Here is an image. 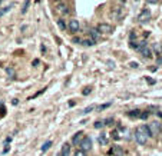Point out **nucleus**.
I'll return each mask as SVG.
<instances>
[{
  "instance_id": "nucleus-14",
  "label": "nucleus",
  "mask_w": 162,
  "mask_h": 156,
  "mask_svg": "<svg viewBox=\"0 0 162 156\" xmlns=\"http://www.w3.org/2000/svg\"><path fill=\"white\" fill-rule=\"evenodd\" d=\"M52 145H53L52 140H46V142L43 143V145H42V148H40V150H42V152L45 153V152H47V150L50 149V146H52Z\"/></svg>"
},
{
  "instance_id": "nucleus-12",
  "label": "nucleus",
  "mask_w": 162,
  "mask_h": 156,
  "mask_svg": "<svg viewBox=\"0 0 162 156\" xmlns=\"http://www.w3.org/2000/svg\"><path fill=\"white\" fill-rule=\"evenodd\" d=\"M141 113H142L141 110H138V109H134V110H129V112H128V116L132 117V119H139V117H141Z\"/></svg>"
},
{
  "instance_id": "nucleus-5",
  "label": "nucleus",
  "mask_w": 162,
  "mask_h": 156,
  "mask_svg": "<svg viewBox=\"0 0 162 156\" xmlns=\"http://www.w3.org/2000/svg\"><path fill=\"white\" fill-rule=\"evenodd\" d=\"M68 30L70 33H78L79 32V20H76V19H72V20H69V23H68Z\"/></svg>"
},
{
  "instance_id": "nucleus-16",
  "label": "nucleus",
  "mask_w": 162,
  "mask_h": 156,
  "mask_svg": "<svg viewBox=\"0 0 162 156\" xmlns=\"http://www.w3.org/2000/svg\"><path fill=\"white\" fill-rule=\"evenodd\" d=\"M91 36H92L91 40H92V42H95V43L100 39V34H99V32H96V30H91Z\"/></svg>"
},
{
  "instance_id": "nucleus-27",
  "label": "nucleus",
  "mask_w": 162,
  "mask_h": 156,
  "mask_svg": "<svg viewBox=\"0 0 162 156\" xmlns=\"http://www.w3.org/2000/svg\"><path fill=\"white\" fill-rule=\"evenodd\" d=\"M148 117H149V112H143V113H141L139 119H148Z\"/></svg>"
},
{
  "instance_id": "nucleus-30",
  "label": "nucleus",
  "mask_w": 162,
  "mask_h": 156,
  "mask_svg": "<svg viewBox=\"0 0 162 156\" xmlns=\"http://www.w3.org/2000/svg\"><path fill=\"white\" fill-rule=\"evenodd\" d=\"M91 92H92V87H86V89H85V90H83V95H85V96H86V95H89Z\"/></svg>"
},
{
  "instance_id": "nucleus-22",
  "label": "nucleus",
  "mask_w": 162,
  "mask_h": 156,
  "mask_svg": "<svg viewBox=\"0 0 162 156\" xmlns=\"http://www.w3.org/2000/svg\"><path fill=\"white\" fill-rule=\"evenodd\" d=\"M93 126H95V129H102L105 125H104V122H102V120H98V122H95V125H93Z\"/></svg>"
},
{
  "instance_id": "nucleus-9",
  "label": "nucleus",
  "mask_w": 162,
  "mask_h": 156,
  "mask_svg": "<svg viewBox=\"0 0 162 156\" xmlns=\"http://www.w3.org/2000/svg\"><path fill=\"white\" fill-rule=\"evenodd\" d=\"M60 156H69L70 155V145L69 143H65L63 146H62V150H60Z\"/></svg>"
},
{
  "instance_id": "nucleus-25",
  "label": "nucleus",
  "mask_w": 162,
  "mask_h": 156,
  "mask_svg": "<svg viewBox=\"0 0 162 156\" xmlns=\"http://www.w3.org/2000/svg\"><path fill=\"white\" fill-rule=\"evenodd\" d=\"M110 135H112V139H115V140H118V139H119V135H118V130H113V132H112Z\"/></svg>"
},
{
  "instance_id": "nucleus-32",
  "label": "nucleus",
  "mask_w": 162,
  "mask_h": 156,
  "mask_svg": "<svg viewBox=\"0 0 162 156\" xmlns=\"http://www.w3.org/2000/svg\"><path fill=\"white\" fill-rule=\"evenodd\" d=\"M146 82H148L149 85H155V80H152V79H148V78H146Z\"/></svg>"
},
{
  "instance_id": "nucleus-21",
  "label": "nucleus",
  "mask_w": 162,
  "mask_h": 156,
  "mask_svg": "<svg viewBox=\"0 0 162 156\" xmlns=\"http://www.w3.org/2000/svg\"><path fill=\"white\" fill-rule=\"evenodd\" d=\"M82 45L86 46V47H91V46L95 45V42H92L91 39H86V40H82Z\"/></svg>"
},
{
  "instance_id": "nucleus-6",
  "label": "nucleus",
  "mask_w": 162,
  "mask_h": 156,
  "mask_svg": "<svg viewBox=\"0 0 162 156\" xmlns=\"http://www.w3.org/2000/svg\"><path fill=\"white\" fill-rule=\"evenodd\" d=\"M83 139H85V133L82 132V130H79V132H76V133L73 135V137H72V143H73L75 146H79Z\"/></svg>"
},
{
  "instance_id": "nucleus-26",
  "label": "nucleus",
  "mask_w": 162,
  "mask_h": 156,
  "mask_svg": "<svg viewBox=\"0 0 162 156\" xmlns=\"http://www.w3.org/2000/svg\"><path fill=\"white\" fill-rule=\"evenodd\" d=\"M9 9H10V7H4V9H0V17H2V16H3L4 13H7V12H9Z\"/></svg>"
},
{
  "instance_id": "nucleus-33",
  "label": "nucleus",
  "mask_w": 162,
  "mask_h": 156,
  "mask_svg": "<svg viewBox=\"0 0 162 156\" xmlns=\"http://www.w3.org/2000/svg\"><path fill=\"white\" fill-rule=\"evenodd\" d=\"M156 63H158V65H162V56H161V57H158V60H156Z\"/></svg>"
},
{
  "instance_id": "nucleus-23",
  "label": "nucleus",
  "mask_w": 162,
  "mask_h": 156,
  "mask_svg": "<svg viewBox=\"0 0 162 156\" xmlns=\"http://www.w3.org/2000/svg\"><path fill=\"white\" fill-rule=\"evenodd\" d=\"M29 6H30V3H29V1H25V3H23V9H22V13L25 14L27 12V9H29Z\"/></svg>"
},
{
  "instance_id": "nucleus-10",
  "label": "nucleus",
  "mask_w": 162,
  "mask_h": 156,
  "mask_svg": "<svg viewBox=\"0 0 162 156\" xmlns=\"http://www.w3.org/2000/svg\"><path fill=\"white\" fill-rule=\"evenodd\" d=\"M98 143H99L100 146H106V145H108V135L100 133V135L98 136Z\"/></svg>"
},
{
  "instance_id": "nucleus-19",
  "label": "nucleus",
  "mask_w": 162,
  "mask_h": 156,
  "mask_svg": "<svg viewBox=\"0 0 162 156\" xmlns=\"http://www.w3.org/2000/svg\"><path fill=\"white\" fill-rule=\"evenodd\" d=\"M6 115V106H4V103L3 102H0V119Z\"/></svg>"
},
{
  "instance_id": "nucleus-13",
  "label": "nucleus",
  "mask_w": 162,
  "mask_h": 156,
  "mask_svg": "<svg viewBox=\"0 0 162 156\" xmlns=\"http://www.w3.org/2000/svg\"><path fill=\"white\" fill-rule=\"evenodd\" d=\"M141 53H142V56L145 59H151V57H152V50L149 49L148 46H146V47H143L142 50H141Z\"/></svg>"
},
{
  "instance_id": "nucleus-24",
  "label": "nucleus",
  "mask_w": 162,
  "mask_h": 156,
  "mask_svg": "<svg viewBox=\"0 0 162 156\" xmlns=\"http://www.w3.org/2000/svg\"><path fill=\"white\" fill-rule=\"evenodd\" d=\"M75 156H88L86 155V152H85V150H76V152H75Z\"/></svg>"
},
{
  "instance_id": "nucleus-3",
  "label": "nucleus",
  "mask_w": 162,
  "mask_h": 156,
  "mask_svg": "<svg viewBox=\"0 0 162 156\" xmlns=\"http://www.w3.org/2000/svg\"><path fill=\"white\" fill-rule=\"evenodd\" d=\"M148 128H149V130H151V135H152V136L159 135V133H161V130H162L161 123H159V122H156V120H155V122H152V123H149Z\"/></svg>"
},
{
  "instance_id": "nucleus-15",
  "label": "nucleus",
  "mask_w": 162,
  "mask_h": 156,
  "mask_svg": "<svg viewBox=\"0 0 162 156\" xmlns=\"http://www.w3.org/2000/svg\"><path fill=\"white\" fill-rule=\"evenodd\" d=\"M139 129L143 132V135L146 137H152V135H151V130H149L148 128V125H142V126H139Z\"/></svg>"
},
{
  "instance_id": "nucleus-18",
  "label": "nucleus",
  "mask_w": 162,
  "mask_h": 156,
  "mask_svg": "<svg viewBox=\"0 0 162 156\" xmlns=\"http://www.w3.org/2000/svg\"><path fill=\"white\" fill-rule=\"evenodd\" d=\"M58 27L60 29V30H62V32H63V30L66 29V23H65V20H63V19H59V20H58Z\"/></svg>"
},
{
  "instance_id": "nucleus-28",
  "label": "nucleus",
  "mask_w": 162,
  "mask_h": 156,
  "mask_svg": "<svg viewBox=\"0 0 162 156\" xmlns=\"http://www.w3.org/2000/svg\"><path fill=\"white\" fill-rule=\"evenodd\" d=\"M129 66H130V67H132V69H138V66H139V65H138L136 62H130V63H129Z\"/></svg>"
},
{
  "instance_id": "nucleus-2",
  "label": "nucleus",
  "mask_w": 162,
  "mask_h": 156,
  "mask_svg": "<svg viewBox=\"0 0 162 156\" xmlns=\"http://www.w3.org/2000/svg\"><path fill=\"white\" fill-rule=\"evenodd\" d=\"M135 140L138 145H145V143L148 142V137L143 135V132L139 129V126L135 129Z\"/></svg>"
},
{
  "instance_id": "nucleus-20",
  "label": "nucleus",
  "mask_w": 162,
  "mask_h": 156,
  "mask_svg": "<svg viewBox=\"0 0 162 156\" xmlns=\"http://www.w3.org/2000/svg\"><path fill=\"white\" fill-rule=\"evenodd\" d=\"M93 109H95V106H93V104H91V106L85 107V109H83L82 112H80V113H82V115H88V113H91V112L93 110Z\"/></svg>"
},
{
  "instance_id": "nucleus-31",
  "label": "nucleus",
  "mask_w": 162,
  "mask_h": 156,
  "mask_svg": "<svg viewBox=\"0 0 162 156\" xmlns=\"http://www.w3.org/2000/svg\"><path fill=\"white\" fill-rule=\"evenodd\" d=\"M9 150H10V146H9V145H6V148L3 149V155H4V153H7Z\"/></svg>"
},
{
  "instance_id": "nucleus-7",
  "label": "nucleus",
  "mask_w": 162,
  "mask_h": 156,
  "mask_svg": "<svg viewBox=\"0 0 162 156\" xmlns=\"http://www.w3.org/2000/svg\"><path fill=\"white\" fill-rule=\"evenodd\" d=\"M80 148H82V150H85V152L91 150L92 149V140H91V137H85L83 140H82V143H80Z\"/></svg>"
},
{
  "instance_id": "nucleus-11",
  "label": "nucleus",
  "mask_w": 162,
  "mask_h": 156,
  "mask_svg": "<svg viewBox=\"0 0 162 156\" xmlns=\"http://www.w3.org/2000/svg\"><path fill=\"white\" fill-rule=\"evenodd\" d=\"M58 10L62 14H66V13H69V7H68V4H66L65 1L63 3H58Z\"/></svg>"
},
{
  "instance_id": "nucleus-35",
  "label": "nucleus",
  "mask_w": 162,
  "mask_h": 156,
  "mask_svg": "<svg viewBox=\"0 0 162 156\" xmlns=\"http://www.w3.org/2000/svg\"><path fill=\"white\" fill-rule=\"evenodd\" d=\"M58 156H60V155H58Z\"/></svg>"
},
{
  "instance_id": "nucleus-34",
  "label": "nucleus",
  "mask_w": 162,
  "mask_h": 156,
  "mask_svg": "<svg viewBox=\"0 0 162 156\" xmlns=\"http://www.w3.org/2000/svg\"><path fill=\"white\" fill-rule=\"evenodd\" d=\"M12 103H13V104H14V106H16V104L19 103V100H17V99H13V102H12Z\"/></svg>"
},
{
  "instance_id": "nucleus-4",
  "label": "nucleus",
  "mask_w": 162,
  "mask_h": 156,
  "mask_svg": "<svg viewBox=\"0 0 162 156\" xmlns=\"http://www.w3.org/2000/svg\"><path fill=\"white\" fill-rule=\"evenodd\" d=\"M149 20H151V10L149 9H143L142 12L139 13V16H138V22L139 23H146Z\"/></svg>"
},
{
  "instance_id": "nucleus-29",
  "label": "nucleus",
  "mask_w": 162,
  "mask_h": 156,
  "mask_svg": "<svg viewBox=\"0 0 162 156\" xmlns=\"http://www.w3.org/2000/svg\"><path fill=\"white\" fill-rule=\"evenodd\" d=\"M112 122H113V119H112V117H109V119L104 120V125H112Z\"/></svg>"
},
{
  "instance_id": "nucleus-1",
  "label": "nucleus",
  "mask_w": 162,
  "mask_h": 156,
  "mask_svg": "<svg viewBox=\"0 0 162 156\" xmlns=\"http://www.w3.org/2000/svg\"><path fill=\"white\" fill-rule=\"evenodd\" d=\"M98 32L99 34H110L113 32V26L109 23H99L98 25Z\"/></svg>"
},
{
  "instance_id": "nucleus-8",
  "label": "nucleus",
  "mask_w": 162,
  "mask_h": 156,
  "mask_svg": "<svg viewBox=\"0 0 162 156\" xmlns=\"http://www.w3.org/2000/svg\"><path fill=\"white\" fill-rule=\"evenodd\" d=\"M123 153H125L123 149L122 148H119V146H113L109 152V155H113V156H123Z\"/></svg>"
},
{
  "instance_id": "nucleus-17",
  "label": "nucleus",
  "mask_w": 162,
  "mask_h": 156,
  "mask_svg": "<svg viewBox=\"0 0 162 156\" xmlns=\"http://www.w3.org/2000/svg\"><path fill=\"white\" fill-rule=\"evenodd\" d=\"M112 103H113V102H108V103L100 104V106H98V107H96V110H98V112L105 110V109H108V107H110V106H112Z\"/></svg>"
}]
</instances>
